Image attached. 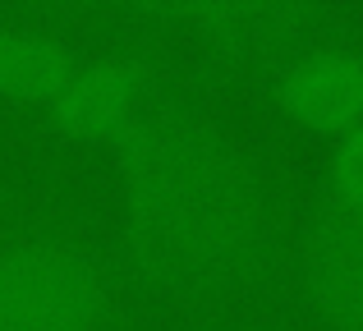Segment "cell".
Segmentation results:
<instances>
[{"instance_id": "6da1fadb", "label": "cell", "mask_w": 363, "mask_h": 331, "mask_svg": "<svg viewBox=\"0 0 363 331\" xmlns=\"http://www.w3.org/2000/svg\"><path fill=\"white\" fill-rule=\"evenodd\" d=\"M138 271L179 299L253 286L276 249V203L235 134L198 111H138L111 143Z\"/></svg>"}, {"instance_id": "7a4b0ae2", "label": "cell", "mask_w": 363, "mask_h": 331, "mask_svg": "<svg viewBox=\"0 0 363 331\" xmlns=\"http://www.w3.org/2000/svg\"><path fill=\"white\" fill-rule=\"evenodd\" d=\"M111 286L88 249L28 235L0 249V331H101Z\"/></svg>"}, {"instance_id": "3957f363", "label": "cell", "mask_w": 363, "mask_h": 331, "mask_svg": "<svg viewBox=\"0 0 363 331\" xmlns=\"http://www.w3.org/2000/svg\"><path fill=\"white\" fill-rule=\"evenodd\" d=\"M166 14L184 23L194 42L230 69H281L308 46L336 42L345 28L336 5L308 0H179L166 5Z\"/></svg>"}, {"instance_id": "277c9868", "label": "cell", "mask_w": 363, "mask_h": 331, "mask_svg": "<svg viewBox=\"0 0 363 331\" xmlns=\"http://www.w3.org/2000/svg\"><path fill=\"white\" fill-rule=\"evenodd\" d=\"M299 281L331 331H363V207L322 193L299 240Z\"/></svg>"}, {"instance_id": "5b68a950", "label": "cell", "mask_w": 363, "mask_h": 331, "mask_svg": "<svg viewBox=\"0 0 363 331\" xmlns=\"http://www.w3.org/2000/svg\"><path fill=\"white\" fill-rule=\"evenodd\" d=\"M272 92L294 125L340 138L363 125V51L345 37L308 46L272 74Z\"/></svg>"}, {"instance_id": "8992f818", "label": "cell", "mask_w": 363, "mask_h": 331, "mask_svg": "<svg viewBox=\"0 0 363 331\" xmlns=\"http://www.w3.org/2000/svg\"><path fill=\"white\" fill-rule=\"evenodd\" d=\"M143 88H147V64L129 55H106V60H79L55 101L51 120L74 138L88 143H116V134L143 111Z\"/></svg>"}, {"instance_id": "52a82bcc", "label": "cell", "mask_w": 363, "mask_h": 331, "mask_svg": "<svg viewBox=\"0 0 363 331\" xmlns=\"http://www.w3.org/2000/svg\"><path fill=\"white\" fill-rule=\"evenodd\" d=\"M74 64H79V55L65 42L0 18V92L51 106L55 92L69 83Z\"/></svg>"}, {"instance_id": "ba28073f", "label": "cell", "mask_w": 363, "mask_h": 331, "mask_svg": "<svg viewBox=\"0 0 363 331\" xmlns=\"http://www.w3.org/2000/svg\"><path fill=\"white\" fill-rule=\"evenodd\" d=\"M327 198L363 207V125L336 138V152L327 162Z\"/></svg>"}]
</instances>
